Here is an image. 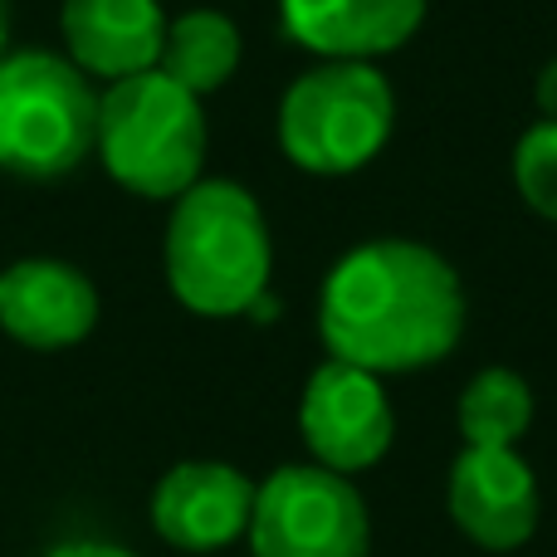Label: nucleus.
I'll list each match as a JSON object with an SVG mask.
<instances>
[{
    "label": "nucleus",
    "instance_id": "nucleus-1",
    "mask_svg": "<svg viewBox=\"0 0 557 557\" xmlns=\"http://www.w3.org/2000/svg\"><path fill=\"white\" fill-rule=\"evenodd\" d=\"M465 288L455 264L421 240H367L327 270L318 337L327 357L372 376L421 372L460 347Z\"/></svg>",
    "mask_w": 557,
    "mask_h": 557
},
{
    "label": "nucleus",
    "instance_id": "nucleus-2",
    "mask_svg": "<svg viewBox=\"0 0 557 557\" xmlns=\"http://www.w3.org/2000/svg\"><path fill=\"white\" fill-rule=\"evenodd\" d=\"M166 284L196 318H245L270 294L274 240L260 201L231 176H201L172 201L162 240Z\"/></svg>",
    "mask_w": 557,
    "mask_h": 557
},
{
    "label": "nucleus",
    "instance_id": "nucleus-3",
    "mask_svg": "<svg viewBox=\"0 0 557 557\" xmlns=\"http://www.w3.org/2000/svg\"><path fill=\"white\" fill-rule=\"evenodd\" d=\"M206 113L201 98L147 69L98 94L94 157L123 191L143 201H176L206 176Z\"/></svg>",
    "mask_w": 557,
    "mask_h": 557
},
{
    "label": "nucleus",
    "instance_id": "nucleus-4",
    "mask_svg": "<svg viewBox=\"0 0 557 557\" xmlns=\"http://www.w3.org/2000/svg\"><path fill=\"white\" fill-rule=\"evenodd\" d=\"M98 88L54 49L0 54V172L59 182L94 157Z\"/></svg>",
    "mask_w": 557,
    "mask_h": 557
},
{
    "label": "nucleus",
    "instance_id": "nucleus-5",
    "mask_svg": "<svg viewBox=\"0 0 557 557\" xmlns=\"http://www.w3.org/2000/svg\"><path fill=\"white\" fill-rule=\"evenodd\" d=\"M396 127V94L376 64L323 59L278 98V152L308 176H352L382 157Z\"/></svg>",
    "mask_w": 557,
    "mask_h": 557
},
{
    "label": "nucleus",
    "instance_id": "nucleus-6",
    "mask_svg": "<svg viewBox=\"0 0 557 557\" xmlns=\"http://www.w3.org/2000/svg\"><path fill=\"white\" fill-rule=\"evenodd\" d=\"M255 557H367L372 553V513L347 474L323 465H278L255 484L250 513Z\"/></svg>",
    "mask_w": 557,
    "mask_h": 557
},
{
    "label": "nucleus",
    "instance_id": "nucleus-7",
    "mask_svg": "<svg viewBox=\"0 0 557 557\" xmlns=\"http://www.w3.org/2000/svg\"><path fill=\"white\" fill-rule=\"evenodd\" d=\"M298 431H304L313 465H323V470L347 474V480L372 470L396 441V416L382 376L327 357L304 386Z\"/></svg>",
    "mask_w": 557,
    "mask_h": 557
},
{
    "label": "nucleus",
    "instance_id": "nucleus-8",
    "mask_svg": "<svg viewBox=\"0 0 557 557\" xmlns=\"http://www.w3.org/2000/svg\"><path fill=\"white\" fill-rule=\"evenodd\" d=\"M450 519L474 548L513 553L539 533V480L519 450L465 445L445 484Z\"/></svg>",
    "mask_w": 557,
    "mask_h": 557
},
{
    "label": "nucleus",
    "instance_id": "nucleus-9",
    "mask_svg": "<svg viewBox=\"0 0 557 557\" xmlns=\"http://www.w3.org/2000/svg\"><path fill=\"white\" fill-rule=\"evenodd\" d=\"M255 484L235 465L186 460L157 480L152 490V529L162 543L182 553H221L250 533Z\"/></svg>",
    "mask_w": 557,
    "mask_h": 557
},
{
    "label": "nucleus",
    "instance_id": "nucleus-10",
    "mask_svg": "<svg viewBox=\"0 0 557 557\" xmlns=\"http://www.w3.org/2000/svg\"><path fill=\"white\" fill-rule=\"evenodd\" d=\"M98 323V288L78 264L29 255L0 270V333L35 352H64Z\"/></svg>",
    "mask_w": 557,
    "mask_h": 557
},
{
    "label": "nucleus",
    "instance_id": "nucleus-11",
    "mask_svg": "<svg viewBox=\"0 0 557 557\" xmlns=\"http://www.w3.org/2000/svg\"><path fill=\"white\" fill-rule=\"evenodd\" d=\"M64 59L94 84H117L157 69L166 39L162 0H64L59 5Z\"/></svg>",
    "mask_w": 557,
    "mask_h": 557
},
{
    "label": "nucleus",
    "instance_id": "nucleus-12",
    "mask_svg": "<svg viewBox=\"0 0 557 557\" xmlns=\"http://www.w3.org/2000/svg\"><path fill=\"white\" fill-rule=\"evenodd\" d=\"M278 20L308 54L372 64L421 29L425 0H278Z\"/></svg>",
    "mask_w": 557,
    "mask_h": 557
},
{
    "label": "nucleus",
    "instance_id": "nucleus-13",
    "mask_svg": "<svg viewBox=\"0 0 557 557\" xmlns=\"http://www.w3.org/2000/svg\"><path fill=\"white\" fill-rule=\"evenodd\" d=\"M240 54H245V39H240V25H235L225 10H186V15L166 20V39H162V69L172 84H182L186 94L206 98L215 88H225L240 69Z\"/></svg>",
    "mask_w": 557,
    "mask_h": 557
},
{
    "label": "nucleus",
    "instance_id": "nucleus-14",
    "mask_svg": "<svg viewBox=\"0 0 557 557\" xmlns=\"http://www.w3.org/2000/svg\"><path fill=\"white\" fill-rule=\"evenodd\" d=\"M460 435L465 445H494V450H513L533 425V386L523 382L513 367H484L470 376L460 392Z\"/></svg>",
    "mask_w": 557,
    "mask_h": 557
},
{
    "label": "nucleus",
    "instance_id": "nucleus-15",
    "mask_svg": "<svg viewBox=\"0 0 557 557\" xmlns=\"http://www.w3.org/2000/svg\"><path fill=\"white\" fill-rule=\"evenodd\" d=\"M513 186L543 221L557 225V123L548 117H539L513 143Z\"/></svg>",
    "mask_w": 557,
    "mask_h": 557
},
{
    "label": "nucleus",
    "instance_id": "nucleus-16",
    "mask_svg": "<svg viewBox=\"0 0 557 557\" xmlns=\"http://www.w3.org/2000/svg\"><path fill=\"white\" fill-rule=\"evenodd\" d=\"M45 557H137V553L117 548V543H103V539H74V543H59V548H49Z\"/></svg>",
    "mask_w": 557,
    "mask_h": 557
},
{
    "label": "nucleus",
    "instance_id": "nucleus-17",
    "mask_svg": "<svg viewBox=\"0 0 557 557\" xmlns=\"http://www.w3.org/2000/svg\"><path fill=\"white\" fill-rule=\"evenodd\" d=\"M533 98H539V113L548 117V123H557V59H548V64H543Z\"/></svg>",
    "mask_w": 557,
    "mask_h": 557
},
{
    "label": "nucleus",
    "instance_id": "nucleus-18",
    "mask_svg": "<svg viewBox=\"0 0 557 557\" xmlns=\"http://www.w3.org/2000/svg\"><path fill=\"white\" fill-rule=\"evenodd\" d=\"M5 45H10V5L0 0V54H5Z\"/></svg>",
    "mask_w": 557,
    "mask_h": 557
}]
</instances>
